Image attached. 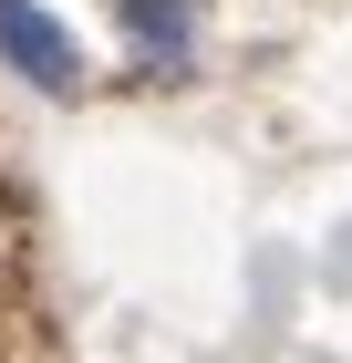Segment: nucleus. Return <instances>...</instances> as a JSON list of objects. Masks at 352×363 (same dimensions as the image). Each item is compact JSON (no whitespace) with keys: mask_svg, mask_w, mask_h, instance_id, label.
Returning <instances> with one entry per match:
<instances>
[{"mask_svg":"<svg viewBox=\"0 0 352 363\" xmlns=\"http://www.w3.org/2000/svg\"><path fill=\"white\" fill-rule=\"evenodd\" d=\"M125 21H135V42H156V52H176L187 42V0H114Z\"/></svg>","mask_w":352,"mask_h":363,"instance_id":"f03ea898","label":"nucleus"},{"mask_svg":"<svg viewBox=\"0 0 352 363\" xmlns=\"http://www.w3.org/2000/svg\"><path fill=\"white\" fill-rule=\"evenodd\" d=\"M0 52L21 62L31 84H52V94H73V84H83V62H73V42H62V31L42 21L31 0H0Z\"/></svg>","mask_w":352,"mask_h":363,"instance_id":"f257e3e1","label":"nucleus"}]
</instances>
